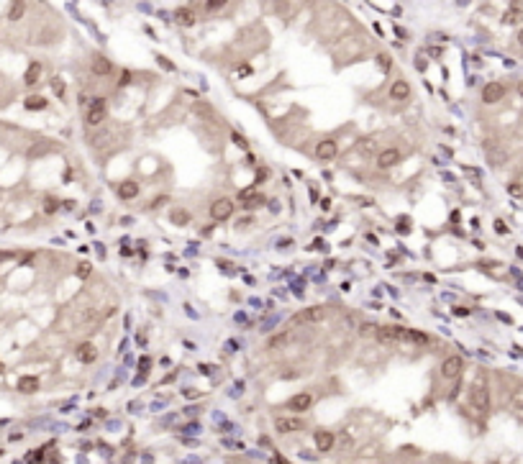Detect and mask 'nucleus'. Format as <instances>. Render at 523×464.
I'll return each mask as SVG.
<instances>
[{"instance_id": "1", "label": "nucleus", "mask_w": 523, "mask_h": 464, "mask_svg": "<svg viewBox=\"0 0 523 464\" xmlns=\"http://www.w3.org/2000/svg\"><path fill=\"white\" fill-rule=\"evenodd\" d=\"M469 403H472V408L479 415H485L490 410V387H487L485 380H477L472 385V390H469Z\"/></svg>"}, {"instance_id": "2", "label": "nucleus", "mask_w": 523, "mask_h": 464, "mask_svg": "<svg viewBox=\"0 0 523 464\" xmlns=\"http://www.w3.org/2000/svg\"><path fill=\"white\" fill-rule=\"evenodd\" d=\"M326 318V308L321 305H313V308H303V311H298L293 316V323L295 326H303V323H318Z\"/></svg>"}, {"instance_id": "3", "label": "nucleus", "mask_w": 523, "mask_h": 464, "mask_svg": "<svg viewBox=\"0 0 523 464\" xmlns=\"http://www.w3.org/2000/svg\"><path fill=\"white\" fill-rule=\"evenodd\" d=\"M464 369V359L462 357H446L441 364V374L446 380H459V374Z\"/></svg>"}, {"instance_id": "4", "label": "nucleus", "mask_w": 523, "mask_h": 464, "mask_svg": "<svg viewBox=\"0 0 523 464\" xmlns=\"http://www.w3.org/2000/svg\"><path fill=\"white\" fill-rule=\"evenodd\" d=\"M210 215H213V220H228L233 215V200H228V197L215 200L210 205Z\"/></svg>"}, {"instance_id": "5", "label": "nucleus", "mask_w": 523, "mask_h": 464, "mask_svg": "<svg viewBox=\"0 0 523 464\" xmlns=\"http://www.w3.org/2000/svg\"><path fill=\"white\" fill-rule=\"evenodd\" d=\"M103 118H105V103H103L100 98H95V100L90 103V108H87L85 121H87V126H98Z\"/></svg>"}, {"instance_id": "6", "label": "nucleus", "mask_w": 523, "mask_h": 464, "mask_svg": "<svg viewBox=\"0 0 523 464\" xmlns=\"http://www.w3.org/2000/svg\"><path fill=\"white\" fill-rule=\"evenodd\" d=\"M336 151H339L336 141H331V139H323V141L316 146V159H321V162H331V159L336 157Z\"/></svg>"}, {"instance_id": "7", "label": "nucleus", "mask_w": 523, "mask_h": 464, "mask_svg": "<svg viewBox=\"0 0 523 464\" xmlns=\"http://www.w3.org/2000/svg\"><path fill=\"white\" fill-rule=\"evenodd\" d=\"M403 336H405L403 326H382V328H377V339L380 341H403Z\"/></svg>"}, {"instance_id": "8", "label": "nucleus", "mask_w": 523, "mask_h": 464, "mask_svg": "<svg viewBox=\"0 0 523 464\" xmlns=\"http://www.w3.org/2000/svg\"><path fill=\"white\" fill-rule=\"evenodd\" d=\"M400 159H403V154L398 149H385V151H380V157H377V167L380 169H390V167H395Z\"/></svg>"}, {"instance_id": "9", "label": "nucleus", "mask_w": 523, "mask_h": 464, "mask_svg": "<svg viewBox=\"0 0 523 464\" xmlns=\"http://www.w3.org/2000/svg\"><path fill=\"white\" fill-rule=\"evenodd\" d=\"M505 98V87L500 85V82H487L485 85V90H482V100L485 103H497V100H503Z\"/></svg>"}, {"instance_id": "10", "label": "nucleus", "mask_w": 523, "mask_h": 464, "mask_svg": "<svg viewBox=\"0 0 523 464\" xmlns=\"http://www.w3.org/2000/svg\"><path fill=\"white\" fill-rule=\"evenodd\" d=\"M311 403H313V397L308 392H298V395H293L290 400H288V408L295 410V413H305V410L311 408Z\"/></svg>"}, {"instance_id": "11", "label": "nucleus", "mask_w": 523, "mask_h": 464, "mask_svg": "<svg viewBox=\"0 0 523 464\" xmlns=\"http://www.w3.org/2000/svg\"><path fill=\"white\" fill-rule=\"evenodd\" d=\"M77 359H80L82 364H93V362L98 359V349H95V344H90V341L80 344V346H77Z\"/></svg>"}, {"instance_id": "12", "label": "nucleus", "mask_w": 523, "mask_h": 464, "mask_svg": "<svg viewBox=\"0 0 523 464\" xmlns=\"http://www.w3.org/2000/svg\"><path fill=\"white\" fill-rule=\"evenodd\" d=\"M275 428L280 433H293V431H300L303 428V421H300V418H277Z\"/></svg>"}, {"instance_id": "13", "label": "nucleus", "mask_w": 523, "mask_h": 464, "mask_svg": "<svg viewBox=\"0 0 523 464\" xmlns=\"http://www.w3.org/2000/svg\"><path fill=\"white\" fill-rule=\"evenodd\" d=\"M241 208H246V210H254V208H259L262 203H265V197H262L259 192H251V190H246V192H241Z\"/></svg>"}, {"instance_id": "14", "label": "nucleus", "mask_w": 523, "mask_h": 464, "mask_svg": "<svg viewBox=\"0 0 523 464\" xmlns=\"http://www.w3.org/2000/svg\"><path fill=\"white\" fill-rule=\"evenodd\" d=\"M390 98H392V100H405V98H410V85H408L405 80L392 82V87H390Z\"/></svg>"}, {"instance_id": "15", "label": "nucleus", "mask_w": 523, "mask_h": 464, "mask_svg": "<svg viewBox=\"0 0 523 464\" xmlns=\"http://www.w3.org/2000/svg\"><path fill=\"white\" fill-rule=\"evenodd\" d=\"M136 195H139V185L134 180H126V182L118 185V197H121V200H134Z\"/></svg>"}, {"instance_id": "16", "label": "nucleus", "mask_w": 523, "mask_h": 464, "mask_svg": "<svg viewBox=\"0 0 523 464\" xmlns=\"http://www.w3.org/2000/svg\"><path fill=\"white\" fill-rule=\"evenodd\" d=\"M316 449H318V451H331V449H334V433H329V431H318V433H316Z\"/></svg>"}, {"instance_id": "17", "label": "nucleus", "mask_w": 523, "mask_h": 464, "mask_svg": "<svg viewBox=\"0 0 523 464\" xmlns=\"http://www.w3.org/2000/svg\"><path fill=\"white\" fill-rule=\"evenodd\" d=\"M90 70H93L95 75H100V77H103V75H111V70H113V64H111V62H108L105 57H100V54H98V57L93 59V64H90Z\"/></svg>"}, {"instance_id": "18", "label": "nucleus", "mask_w": 523, "mask_h": 464, "mask_svg": "<svg viewBox=\"0 0 523 464\" xmlns=\"http://www.w3.org/2000/svg\"><path fill=\"white\" fill-rule=\"evenodd\" d=\"M174 21H177L180 26H192V24H195V11H190V8H177V11H174Z\"/></svg>"}, {"instance_id": "19", "label": "nucleus", "mask_w": 523, "mask_h": 464, "mask_svg": "<svg viewBox=\"0 0 523 464\" xmlns=\"http://www.w3.org/2000/svg\"><path fill=\"white\" fill-rule=\"evenodd\" d=\"M403 341H410V344H428V334H423V331H416V328H405V336Z\"/></svg>"}, {"instance_id": "20", "label": "nucleus", "mask_w": 523, "mask_h": 464, "mask_svg": "<svg viewBox=\"0 0 523 464\" xmlns=\"http://www.w3.org/2000/svg\"><path fill=\"white\" fill-rule=\"evenodd\" d=\"M36 390H39V380H36V377H21V380H18V392L31 395V392H36Z\"/></svg>"}, {"instance_id": "21", "label": "nucleus", "mask_w": 523, "mask_h": 464, "mask_svg": "<svg viewBox=\"0 0 523 464\" xmlns=\"http://www.w3.org/2000/svg\"><path fill=\"white\" fill-rule=\"evenodd\" d=\"M39 75H41V64L39 62H31L29 70H26V75H24V82L26 85H36L39 82Z\"/></svg>"}, {"instance_id": "22", "label": "nucleus", "mask_w": 523, "mask_h": 464, "mask_svg": "<svg viewBox=\"0 0 523 464\" xmlns=\"http://www.w3.org/2000/svg\"><path fill=\"white\" fill-rule=\"evenodd\" d=\"M24 13H26L24 0H13V6H11V11H8V18H11V21H18V18H24Z\"/></svg>"}, {"instance_id": "23", "label": "nucleus", "mask_w": 523, "mask_h": 464, "mask_svg": "<svg viewBox=\"0 0 523 464\" xmlns=\"http://www.w3.org/2000/svg\"><path fill=\"white\" fill-rule=\"evenodd\" d=\"M169 218H172L174 226H187V223H190V213H187V210H172Z\"/></svg>"}, {"instance_id": "24", "label": "nucleus", "mask_w": 523, "mask_h": 464, "mask_svg": "<svg viewBox=\"0 0 523 464\" xmlns=\"http://www.w3.org/2000/svg\"><path fill=\"white\" fill-rule=\"evenodd\" d=\"M49 149H52V144H47V141H41V144L31 146V149H29V159H36V157H41V154H47Z\"/></svg>"}, {"instance_id": "25", "label": "nucleus", "mask_w": 523, "mask_h": 464, "mask_svg": "<svg viewBox=\"0 0 523 464\" xmlns=\"http://www.w3.org/2000/svg\"><path fill=\"white\" fill-rule=\"evenodd\" d=\"M29 110H41V108H47V100L44 98H39V95H31V98H26V103H24Z\"/></svg>"}, {"instance_id": "26", "label": "nucleus", "mask_w": 523, "mask_h": 464, "mask_svg": "<svg viewBox=\"0 0 523 464\" xmlns=\"http://www.w3.org/2000/svg\"><path fill=\"white\" fill-rule=\"evenodd\" d=\"M228 6V0H205V11L208 13H215V11H223Z\"/></svg>"}, {"instance_id": "27", "label": "nucleus", "mask_w": 523, "mask_h": 464, "mask_svg": "<svg viewBox=\"0 0 523 464\" xmlns=\"http://www.w3.org/2000/svg\"><path fill=\"white\" fill-rule=\"evenodd\" d=\"M275 11H277V16H288L290 13V0H277Z\"/></svg>"}, {"instance_id": "28", "label": "nucleus", "mask_w": 523, "mask_h": 464, "mask_svg": "<svg viewBox=\"0 0 523 464\" xmlns=\"http://www.w3.org/2000/svg\"><path fill=\"white\" fill-rule=\"evenodd\" d=\"M359 334H362V336H377V326L364 323V326H359Z\"/></svg>"}, {"instance_id": "29", "label": "nucleus", "mask_w": 523, "mask_h": 464, "mask_svg": "<svg viewBox=\"0 0 523 464\" xmlns=\"http://www.w3.org/2000/svg\"><path fill=\"white\" fill-rule=\"evenodd\" d=\"M518 18H520V8H518V11L513 8V11H508V13L503 16V24H515Z\"/></svg>"}, {"instance_id": "30", "label": "nucleus", "mask_w": 523, "mask_h": 464, "mask_svg": "<svg viewBox=\"0 0 523 464\" xmlns=\"http://www.w3.org/2000/svg\"><path fill=\"white\" fill-rule=\"evenodd\" d=\"M52 90H54V93H57L59 98L64 95V82H62L59 77H54V80H52Z\"/></svg>"}, {"instance_id": "31", "label": "nucleus", "mask_w": 523, "mask_h": 464, "mask_svg": "<svg viewBox=\"0 0 523 464\" xmlns=\"http://www.w3.org/2000/svg\"><path fill=\"white\" fill-rule=\"evenodd\" d=\"M57 208H59V203L54 200V197H47V200H44V210H47V213H54Z\"/></svg>"}, {"instance_id": "32", "label": "nucleus", "mask_w": 523, "mask_h": 464, "mask_svg": "<svg viewBox=\"0 0 523 464\" xmlns=\"http://www.w3.org/2000/svg\"><path fill=\"white\" fill-rule=\"evenodd\" d=\"M90 270H93L90 262H82L80 267H77V277H87V275H90Z\"/></svg>"}, {"instance_id": "33", "label": "nucleus", "mask_w": 523, "mask_h": 464, "mask_svg": "<svg viewBox=\"0 0 523 464\" xmlns=\"http://www.w3.org/2000/svg\"><path fill=\"white\" fill-rule=\"evenodd\" d=\"M139 364H141V377H146V372H149V367H151V359H149V357H141Z\"/></svg>"}, {"instance_id": "34", "label": "nucleus", "mask_w": 523, "mask_h": 464, "mask_svg": "<svg viewBox=\"0 0 523 464\" xmlns=\"http://www.w3.org/2000/svg\"><path fill=\"white\" fill-rule=\"evenodd\" d=\"M377 64L382 70H390V59H387V54H377Z\"/></svg>"}, {"instance_id": "35", "label": "nucleus", "mask_w": 523, "mask_h": 464, "mask_svg": "<svg viewBox=\"0 0 523 464\" xmlns=\"http://www.w3.org/2000/svg\"><path fill=\"white\" fill-rule=\"evenodd\" d=\"M508 192H510V195H515V197H523V185H510V187H508Z\"/></svg>"}, {"instance_id": "36", "label": "nucleus", "mask_w": 523, "mask_h": 464, "mask_svg": "<svg viewBox=\"0 0 523 464\" xmlns=\"http://www.w3.org/2000/svg\"><path fill=\"white\" fill-rule=\"evenodd\" d=\"M157 62L162 64V67H164V70H174V64H172L169 59H164V57H157Z\"/></svg>"}, {"instance_id": "37", "label": "nucleus", "mask_w": 523, "mask_h": 464, "mask_svg": "<svg viewBox=\"0 0 523 464\" xmlns=\"http://www.w3.org/2000/svg\"><path fill=\"white\" fill-rule=\"evenodd\" d=\"M267 174H270L267 169H259V172H256V182H265V180H267Z\"/></svg>"}, {"instance_id": "38", "label": "nucleus", "mask_w": 523, "mask_h": 464, "mask_svg": "<svg viewBox=\"0 0 523 464\" xmlns=\"http://www.w3.org/2000/svg\"><path fill=\"white\" fill-rule=\"evenodd\" d=\"M280 344H285V336H275V339L270 341V346H280Z\"/></svg>"}, {"instance_id": "39", "label": "nucleus", "mask_w": 523, "mask_h": 464, "mask_svg": "<svg viewBox=\"0 0 523 464\" xmlns=\"http://www.w3.org/2000/svg\"><path fill=\"white\" fill-rule=\"evenodd\" d=\"M495 231H497V234H505L508 228H505V223H500V220H495Z\"/></svg>"}, {"instance_id": "40", "label": "nucleus", "mask_w": 523, "mask_h": 464, "mask_svg": "<svg viewBox=\"0 0 523 464\" xmlns=\"http://www.w3.org/2000/svg\"><path fill=\"white\" fill-rule=\"evenodd\" d=\"M128 82H131V72H123L121 75V85H128Z\"/></svg>"}, {"instance_id": "41", "label": "nucleus", "mask_w": 523, "mask_h": 464, "mask_svg": "<svg viewBox=\"0 0 523 464\" xmlns=\"http://www.w3.org/2000/svg\"><path fill=\"white\" fill-rule=\"evenodd\" d=\"M398 231H400V234H408V231H410V223H398Z\"/></svg>"}, {"instance_id": "42", "label": "nucleus", "mask_w": 523, "mask_h": 464, "mask_svg": "<svg viewBox=\"0 0 523 464\" xmlns=\"http://www.w3.org/2000/svg\"><path fill=\"white\" fill-rule=\"evenodd\" d=\"M321 208H323V210L331 208V200H329V197H323V200H321Z\"/></svg>"}, {"instance_id": "43", "label": "nucleus", "mask_w": 523, "mask_h": 464, "mask_svg": "<svg viewBox=\"0 0 523 464\" xmlns=\"http://www.w3.org/2000/svg\"><path fill=\"white\" fill-rule=\"evenodd\" d=\"M233 144H238V146H246V144H244V139L238 136V134H233Z\"/></svg>"}, {"instance_id": "44", "label": "nucleus", "mask_w": 523, "mask_h": 464, "mask_svg": "<svg viewBox=\"0 0 523 464\" xmlns=\"http://www.w3.org/2000/svg\"><path fill=\"white\" fill-rule=\"evenodd\" d=\"M497 318H500V321H505V323H513V321H510V316H505V313H497Z\"/></svg>"}, {"instance_id": "45", "label": "nucleus", "mask_w": 523, "mask_h": 464, "mask_svg": "<svg viewBox=\"0 0 523 464\" xmlns=\"http://www.w3.org/2000/svg\"><path fill=\"white\" fill-rule=\"evenodd\" d=\"M518 44H520V47H523V29L518 31Z\"/></svg>"}, {"instance_id": "46", "label": "nucleus", "mask_w": 523, "mask_h": 464, "mask_svg": "<svg viewBox=\"0 0 523 464\" xmlns=\"http://www.w3.org/2000/svg\"><path fill=\"white\" fill-rule=\"evenodd\" d=\"M518 95L523 98V82H518Z\"/></svg>"}]
</instances>
